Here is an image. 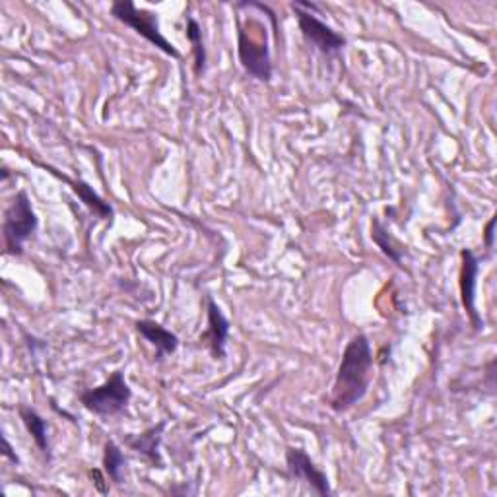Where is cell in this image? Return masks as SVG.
Wrapping results in <instances>:
<instances>
[{"instance_id": "6da1fadb", "label": "cell", "mask_w": 497, "mask_h": 497, "mask_svg": "<svg viewBox=\"0 0 497 497\" xmlns=\"http://www.w3.org/2000/svg\"><path fill=\"white\" fill-rule=\"evenodd\" d=\"M373 364L375 360H373L369 338L362 333L352 336L342 354L333 393L329 397V407L336 414L348 412L367 395L373 379Z\"/></svg>"}, {"instance_id": "4fadbf2b", "label": "cell", "mask_w": 497, "mask_h": 497, "mask_svg": "<svg viewBox=\"0 0 497 497\" xmlns=\"http://www.w3.org/2000/svg\"><path fill=\"white\" fill-rule=\"evenodd\" d=\"M18 414L22 418L26 429L29 431L31 439H34V443L41 450V455L47 460H51V445H49V435H47V422H45V419L34 408L26 407V404H22V407L18 408Z\"/></svg>"}, {"instance_id": "9a60e30c", "label": "cell", "mask_w": 497, "mask_h": 497, "mask_svg": "<svg viewBox=\"0 0 497 497\" xmlns=\"http://www.w3.org/2000/svg\"><path fill=\"white\" fill-rule=\"evenodd\" d=\"M186 39L193 45V55H195V74L202 76L206 70V49L205 41H202V29L200 24L195 18H186Z\"/></svg>"}, {"instance_id": "e0dca14e", "label": "cell", "mask_w": 497, "mask_h": 497, "mask_svg": "<svg viewBox=\"0 0 497 497\" xmlns=\"http://www.w3.org/2000/svg\"><path fill=\"white\" fill-rule=\"evenodd\" d=\"M3 455H5V459H8V460L14 462V464H18V462H20V459H18V455L14 453V449H12V445H10V441H8L6 435H3Z\"/></svg>"}, {"instance_id": "277c9868", "label": "cell", "mask_w": 497, "mask_h": 497, "mask_svg": "<svg viewBox=\"0 0 497 497\" xmlns=\"http://www.w3.org/2000/svg\"><path fill=\"white\" fill-rule=\"evenodd\" d=\"M131 398H132L131 385L124 379V373L121 369L113 371L111 377H109L103 385L90 388V391H84L80 395L82 407L101 418L121 414L129 407Z\"/></svg>"}, {"instance_id": "5b68a950", "label": "cell", "mask_w": 497, "mask_h": 497, "mask_svg": "<svg viewBox=\"0 0 497 497\" xmlns=\"http://www.w3.org/2000/svg\"><path fill=\"white\" fill-rule=\"evenodd\" d=\"M238 57L243 70L255 78L259 82H270L272 80V58L269 49L267 29L262 31L260 37H255L248 34L247 27L239 24L238 27Z\"/></svg>"}, {"instance_id": "2e32d148", "label": "cell", "mask_w": 497, "mask_h": 497, "mask_svg": "<svg viewBox=\"0 0 497 497\" xmlns=\"http://www.w3.org/2000/svg\"><path fill=\"white\" fill-rule=\"evenodd\" d=\"M371 238L388 259H391L395 264H398V267H402L400 248H395V241L388 238L386 229L383 227V224L379 220H373V224H371Z\"/></svg>"}, {"instance_id": "8992f818", "label": "cell", "mask_w": 497, "mask_h": 497, "mask_svg": "<svg viewBox=\"0 0 497 497\" xmlns=\"http://www.w3.org/2000/svg\"><path fill=\"white\" fill-rule=\"evenodd\" d=\"M291 10L295 12V18H298V26H300V31L303 34L305 41L311 47H315L319 53H323L326 57H333L344 49L346 43H348L346 37L340 36L338 31L333 29L331 26L321 22L313 12L301 8L298 3L291 5Z\"/></svg>"}, {"instance_id": "52a82bcc", "label": "cell", "mask_w": 497, "mask_h": 497, "mask_svg": "<svg viewBox=\"0 0 497 497\" xmlns=\"http://www.w3.org/2000/svg\"><path fill=\"white\" fill-rule=\"evenodd\" d=\"M286 466L291 478L305 481L307 486L313 488L319 495H331V484L326 474L319 469V466L311 460V457L305 453L303 449L298 447H288L286 449Z\"/></svg>"}, {"instance_id": "3957f363", "label": "cell", "mask_w": 497, "mask_h": 497, "mask_svg": "<svg viewBox=\"0 0 497 497\" xmlns=\"http://www.w3.org/2000/svg\"><path fill=\"white\" fill-rule=\"evenodd\" d=\"M111 16L121 24L134 29L140 37H144L148 43H152L155 49H160L162 53L174 58H181L177 47L167 41L160 31V18L155 12L146 8H136L131 0H117V3L111 5Z\"/></svg>"}, {"instance_id": "7a4b0ae2", "label": "cell", "mask_w": 497, "mask_h": 497, "mask_svg": "<svg viewBox=\"0 0 497 497\" xmlns=\"http://www.w3.org/2000/svg\"><path fill=\"white\" fill-rule=\"evenodd\" d=\"M37 214L31 206V200L26 191L16 193L10 206L5 212L3 222V238H5V253L12 257H20L24 251V243L34 238L37 231Z\"/></svg>"}, {"instance_id": "7c38bea8", "label": "cell", "mask_w": 497, "mask_h": 497, "mask_svg": "<svg viewBox=\"0 0 497 497\" xmlns=\"http://www.w3.org/2000/svg\"><path fill=\"white\" fill-rule=\"evenodd\" d=\"M43 167H45V169H49L51 174H53L55 177H58L60 181H65V183L70 186V189L74 191V195H78V198H80V200L84 202V205H86L93 214H96L98 217H101V220H109V217L113 216V208L109 206L107 202H105L96 191H93L86 181L70 179V177H67V175H60L58 171L53 169V167H47V165H43Z\"/></svg>"}, {"instance_id": "ba28073f", "label": "cell", "mask_w": 497, "mask_h": 497, "mask_svg": "<svg viewBox=\"0 0 497 497\" xmlns=\"http://www.w3.org/2000/svg\"><path fill=\"white\" fill-rule=\"evenodd\" d=\"M478 274H480V260L471 248H464L460 251V298L462 307L466 309V315L471 317V323L474 331H480L484 326V321L478 315L476 311V284H478Z\"/></svg>"}, {"instance_id": "8fae6325", "label": "cell", "mask_w": 497, "mask_h": 497, "mask_svg": "<svg viewBox=\"0 0 497 497\" xmlns=\"http://www.w3.org/2000/svg\"><path fill=\"white\" fill-rule=\"evenodd\" d=\"M165 429V422H160L158 426H153L143 433H131L124 438V445H127L134 453L143 455L153 469H164V459L160 453V443H162V435Z\"/></svg>"}, {"instance_id": "ac0fdd59", "label": "cell", "mask_w": 497, "mask_h": 497, "mask_svg": "<svg viewBox=\"0 0 497 497\" xmlns=\"http://www.w3.org/2000/svg\"><path fill=\"white\" fill-rule=\"evenodd\" d=\"M493 229H495V216L490 217V222L486 224V229H484V241H486V248H492L493 247Z\"/></svg>"}, {"instance_id": "5bb4252c", "label": "cell", "mask_w": 497, "mask_h": 497, "mask_svg": "<svg viewBox=\"0 0 497 497\" xmlns=\"http://www.w3.org/2000/svg\"><path fill=\"white\" fill-rule=\"evenodd\" d=\"M124 464H127V459H124L121 447L115 441H107L103 447V472L117 486L124 481Z\"/></svg>"}, {"instance_id": "9c48e42d", "label": "cell", "mask_w": 497, "mask_h": 497, "mask_svg": "<svg viewBox=\"0 0 497 497\" xmlns=\"http://www.w3.org/2000/svg\"><path fill=\"white\" fill-rule=\"evenodd\" d=\"M208 329L205 334H200V342L210 350L214 360H224L226 357V342L229 336V321L222 313L217 305L208 295Z\"/></svg>"}, {"instance_id": "30bf717a", "label": "cell", "mask_w": 497, "mask_h": 497, "mask_svg": "<svg viewBox=\"0 0 497 497\" xmlns=\"http://www.w3.org/2000/svg\"><path fill=\"white\" fill-rule=\"evenodd\" d=\"M136 333L155 348V360H164L165 355L175 354L179 348V338L175 333L167 331L164 324L152 319H140L134 323Z\"/></svg>"}, {"instance_id": "d6986e66", "label": "cell", "mask_w": 497, "mask_h": 497, "mask_svg": "<svg viewBox=\"0 0 497 497\" xmlns=\"http://www.w3.org/2000/svg\"><path fill=\"white\" fill-rule=\"evenodd\" d=\"M90 476H91V478H96V488H98L101 493H105L107 488L103 486V478H101L100 471H90Z\"/></svg>"}]
</instances>
